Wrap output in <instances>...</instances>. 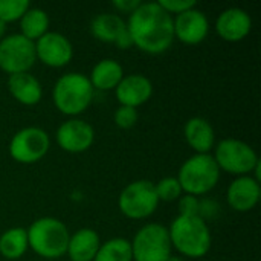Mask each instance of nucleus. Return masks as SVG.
Instances as JSON below:
<instances>
[{"label":"nucleus","mask_w":261,"mask_h":261,"mask_svg":"<svg viewBox=\"0 0 261 261\" xmlns=\"http://www.w3.org/2000/svg\"><path fill=\"white\" fill-rule=\"evenodd\" d=\"M125 23L133 40V46L145 54H164L176 40L173 17L162 9L158 2H142L128 15V21Z\"/></svg>","instance_id":"f257e3e1"},{"label":"nucleus","mask_w":261,"mask_h":261,"mask_svg":"<svg viewBox=\"0 0 261 261\" xmlns=\"http://www.w3.org/2000/svg\"><path fill=\"white\" fill-rule=\"evenodd\" d=\"M173 251L187 258H202L213 246V234L199 216H177L168 228Z\"/></svg>","instance_id":"f03ea898"},{"label":"nucleus","mask_w":261,"mask_h":261,"mask_svg":"<svg viewBox=\"0 0 261 261\" xmlns=\"http://www.w3.org/2000/svg\"><path fill=\"white\" fill-rule=\"evenodd\" d=\"M93 95L95 89L89 76L80 72L61 75L52 89V99L57 110L69 118H78V115L84 113L92 104Z\"/></svg>","instance_id":"7ed1b4c3"},{"label":"nucleus","mask_w":261,"mask_h":261,"mask_svg":"<svg viewBox=\"0 0 261 261\" xmlns=\"http://www.w3.org/2000/svg\"><path fill=\"white\" fill-rule=\"evenodd\" d=\"M26 232L28 245L38 257L58 260L66 255L70 232L61 220L55 217H40L29 225Z\"/></svg>","instance_id":"20e7f679"},{"label":"nucleus","mask_w":261,"mask_h":261,"mask_svg":"<svg viewBox=\"0 0 261 261\" xmlns=\"http://www.w3.org/2000/svg\"><path fill=\"white\" fill-rule=\"evenodd\" d=\"M220 170L213 154H193L188 158L177 173V180L182 187L184 194L196 197L205 196L213 191L220 180Z\"/></svg>","instance_id":"39448f33"},{"label":"nucleus","mask_w":261,"mask_h":261,"mask_svg":"<svg viewBox=\"0 0 261 261\" xmlns=\"http://www.w3.org/2000/svg\"><path fill=\"white\" fill-rule=\"evenodd\" d=\"M213 158L220 171H226L236 177L249 176L260 165L257 151L248 142L236 138L222 139L214 147Z\"/></svg>","instance_id":"423d86ee"},{"label":"nucleus","mask_w":261,"mask_h":261,"mask_svg":"<svg viewBox=\"0 0 261 261\" xmlns=\"http://www.w3.org/2000/svg\"><path fill=\"white\" fill-rule=\"evenodd\" d=\"M130 245L133 261H167L173 255L168 228L161 223L144 225Z\"/></svg>","instance_id":"0eeeda50"},{"label":"nucleus","mask_w":261,"mask_h":261,"mask_svg":"<svg viewBox=\"0 0 261 261\" xmlns=\"http://www.w3.org/2000/svg\"><path fill=\"white\" fill-rule=\"evenodd\" d=\"M159 197L154 190V182L139 179L130 182L119 193V211L132 220H142L153 216L159 206Z\"/></svg>","instance_id":"6e6552de"},{"label":"nucleus","mask_w":261,"mask_h":261,"mask_svg":"<svg viewBox=\"0 0 261 261\" xmlns=\"http://www.w3.org/2000/svg\"><path fill=\"white\" fill-rule=\"evenodd\" d=\"M50 148V138L40 127H24L18 130L9 141V156L24 165L40 162Z\"/></svg>","instance_id":"1a4fd4ad"},{"label":"nucleus","mask_w":261,"mask_h":261,"mask_svg":"<svg viewBox=\"0 0 261 261\" xmlns=\"http://www.w3.org/2000/svg\"><path fill=\"white\" fill-rule=\"evenodd\" d=\"M35 61V44L21 34H9L0 40V69L5 73L29 72Z\"/></svg>","instance_id":"9d476101"},{"label":"nucleus","mask_w":261,"mask_h":261,"mask_svg":"<svg viewBox=\"0 0 261 261\" xmlns=\"http://www.w3.org/2000/svg\"><path fill=\"white\" fill-rule=\"evenodd\" d=\"M35 57L44 66L60 69L67 66L73 58V46L70 40L57 31H47L35 43Z\"/></svg>","instance_id":"9b49d317"},{"label":"nucleus","mask_w":261,"mask_h":261,"mask_svg":"<svg viewBox=\"0 0 261 261\" xmlns=\"http://www.w3.org/2000/svg\"><path fill=\"white\" fill-rule=\"evenodd\" d=\"M55 141L63 151L72 154L84 153L93 145L95 130L84 119L69 118L57 128Z\"/></svg>","instance_id":"f8f14e48"},{"label":"nucleus","mask_w":261,"mask_h":261,"mask_svg":"<svg viewBox=\"0 0 261 261\" xmlns=\"http://www.w3.org/2000/svg\"><path fill=\"white\" fill-rule=\"evenodd\" d=\"M173 26L174 38L190 46L202 43L210 32V20L206 14L197 8L188 9L173 17Z\"/></svg>","instance_id":"ddd939ff"},{"label":"nucleus","mask_w":261,"mask_h":261,"mask_svg":"<svg viewBox=\"0 0 261 261\" xmlns=\"http://www.w3.org/2000/svg\"><path fill=\"white\" fill-rule=\"evenodd\" d=\"M216 31L219 37L229 43L245 40L252 31V18L248 11L232 6L222 11L216 20Z\"/></svg>","instance_id":"4468645a"},{"label":"nucleus","mask_w":261,"mask_h":261,"mask_svg":"<svg viewBox=\"0 0 261 261\" xmlns=\"http://www.w3.org/2000/svg\"><path fill=\"white\" fill-rule=\"evenodd\" d=\"M115 93L119 106L138 109L150 101L153 95V83L148 76L142 73H128L124 75V78L115 89Z\"/></svg>","instance_id":"2eb2a0df"},{"label":"nucleus","mask_w":261,"mask_h":261,"mask_svg":"<svg viewBox=\"0 0 261 261\" xmlns=\"http://www.w3.org/2000/svg\"><path fill=\"white\" fill-rule=\"evenodd\" d=\"M261 197L260 182L249 176H240L236 177L226 191V200L228 205L237 211V213H248L254 210Z\"/></svg>","instance_id":"dca6fc26"},{"label":"nucleus","mask_w":261,"mask_h":261,"mask_svg":"<svg viewBox=\"0 0 261 261\" xmlns=\"http://www.w3.org/2000/svg\"><path fill=\"white\" fill-rule=\"evenodd\" d=\"M184 138L196 154H210L216 147V132L211 122L202 116L190 118L184 125Z\"/></svg>","instance_id":"f3484780"},{"label":"nucleus","mask_w":261,"mask_h":261,"mask_svg":"<svg viewBox=\"0 0 261 261\" xmlns=\"http://www.w3.org/2000/svg\"><path fill=\"white\" fill-rule=\"evenodd\" d=\"M8 90L11 96L23 106H37L41 101L43 89L37 76L29 72L9 75Z\"/></svg>","instance_id":"a211bd4d"},{"label":"nucleus","mask_w":261,"mask_h":261,"mask_svg":"<svg viewBox=\"0 0 261 261\" xmlns=\"http://www.w3.org/2000/svg\"><path fill=\"white\" fill-rule=\"evenodd\" d=\"M99 246V234L92 228H81L70 234L66 254L70 261H93Z\"/></svg>","instance_id":"6ab92c4d"},{"label":"nucleus","mask_w":261,"mask_h":261,"mask_svg":"<svg viewBox=\"0 0 261 261\" xmlns=\"http://www.w3.org/2000/svg\"><path fill=\"white\" fill-rule=\"evenodd\" d=\"M124 78L122 66L113 58H102L98 61L90 72V84L95 90H115Z\"/></svg>","instance_id":"aec40b11"},{"label":"nucleus","mask_w":261,"mask_h":261,"mask_svg":"<svg viewBox=\"0 0 261 261\" xmlns=\"http://www.w3.org/2000/svg\"><path fill=\"white\" fill-rule=\"evenodd\" d=\"M127 29V23L122 20L121 15L113 12H102L93 17L90 21V32L92 35L104 43H113L118 37Z\"/></svg>","instance_id":"412c9836"},{"label":"nucleus","mask_w":261,"mask_h":261,"mask_svg":"<svg viewBox=\"0 0 261 261\" xmlns=\"http://www.w3.org/2000/svg\"><path fill=\"white\" fill-rule=\"evenodd\" d=\"M28 249V232L24 228H9L0 236V255L6 260H18Z\"/></svg>","instance_id":"4be33fe9"},{"label":"nucleus","mask_w":261,"mask_h":261,"mask_svg":"<svg viewBox=\"0 0 261 261\" xmlns=\"http://www.w3.org/2000/svg\"><path fill=\"white\" fill-rule=\"evenodd\" d=\"M20 21V32L23 37H26L31 41H37L40 37H43L49 31V15L44 9L41 8H29L23 17L18 20Z\"/></svg>","instance_id":"5701e85b"},{"label":"nucleus","mask_w":261,"mask_h":261,"mask_svg":"<svg viewBox=\"0 0 261 261\" xmlns=\"http://www.w3.org/2000/svg\"><path fill=\"white\" fill-rule=\"evenodd\" d=\"M93 261H133L130 240L115 237L101 243Z\"/></svg>","instance_id":"b1692460"},{"label":"nucleus","mask_w":261,"mask_h":261,"mask_svg":"<svg viewBox=\"0 0 261 261\" xmlns=\"http://www.w3.org/2000/svg\"><path fill=\"white\" fill-rule=\"evenodd\" d=\"M154 190L159 197V202H176L184 194L177 177H173V176L164 177L159 182H156Z\"/></svg>","instance_id":"393cba45"},{"label":"nucleus","mask_w":261,"mask_h":261,"mask_svg":"<svg viewBox=\"0 0 261 261\" xmlns=\"http://www.w3.org/2000/svg\"><path fill=\"white\" fill-rule=\"evenodd\" d=\"M31 8L28 0H0V20L6 24L17 21Z\"/></svg>","instance_id":"a878e982"},{"label":"nucleus","mask_w":261,"mask_h":261,"mask_svg":"<svg viewBox=\"0 0 261 261\" xmlns=\"http://www.w3.org/2000/svg\"><path fill=\"white\" fill-rule=\"evenodd\" d=\"M139 119V112L138 109H133V107H127V106H119L115 113H113V121L115 124L122 128V130H128V128H133L136 125Z\"/></svg>","instance_id":"bb28decb"},{"label":"nucleus","mask_w":261,"mask_h":261,"mask_svg":"<svg viewBox=\"0 0 261 261\" xmlns=\"http://www.w3.org/2000/svg\"><path fill=\"white\" fill-rule=\"evenodd\" d=\"M161 6H162V9H165L171 17L174 15H179V14H182V12H185V11H188V9H193V8H196L197 6V3L194 2V0H159L158 2Z\"/></svg>","instance_id":"cd10ccee"},{"label":"nucleus","mask_w":261,"mask_h":261,"mask_svg":"<svg viewBox=\"0 0 261 261\" xmlns=\"http://www.w3.org/2000/svg\"><path fill=\"white\" fill-rule=\"evenodd\" d=\"M199 202H200V197H196L191 194H182L177 200L179 216H187V217L199 216Z\"/></svg>","instance_id":"c85d7f7f"},{"label":"nucleus","mask_w":261,"mask_h":261,"mask_svg":"<svg viewBox=\"0 0 261 261\" xmlns=\"http://www.w3.org/2000/svg\"><path fill=\"white\" fill-rule=\"evenodd\" d=\"M220 211V205L213 200V199H200L199 202V217L202 220H210V219H216L217 214Z\"/></svg>","instance_id":"c756f323"},{"label":"nucleus","mask_w":261,"mask_h":261,"mask_svg":"<svg viewBox=\"0 0 261 261\" xmlns=\"http://www.w3.org/2000/svg\"><path fill=\"white\" fill-rule=\"evenodd\" d=\"M142 2L141 0H113L112 5L115 9H118L119 12H124V14H132Z\"/></svg>","instance_id":"7c9ffc66"},{"label":"nucleus","mask_w":261,"mask_h":261,"mask_svg":"<svg viewBox=\"0 0 261 261\" xmlns=\"http://www.w3.org/2000/svg\"><path fill=\"white\" fill-rule=\"evenodd\" d=\"M115 44L119 47V49H130V47H135L133 46V40H132V35L128 32V29H125L119 37L118 40L115 41Z\"/></svg>","instance_id":"2f4dec72"},{"label":"nucleus","mask_w":261,"mask_h":261,"mask_svg":"<svg viewBox=\"0 0 261 261\" xmlns=\"http://www.w3.org/2000/svg\"><path fill=\"white\" fill-rule=\"evenodd\" d=\"M5 34H6V23L0 20V40L5 37Z\"/></svg>","instance_id":"473e14b6"},{"label":"nucleus","mask_w":261,"mask_h":261,"mask_svg":"<svg viewBox=\"0 0 261 261\" xmlns=\"http://www.w3.org/2000/svg\"><path fill=\"white\" fill-rule=\"evenodd\" d=\"M167 261H184V258H180V257H176V255H171L170 258Z\"/></svg>","instance_id":"72a5a7b5"}]
</instances>
